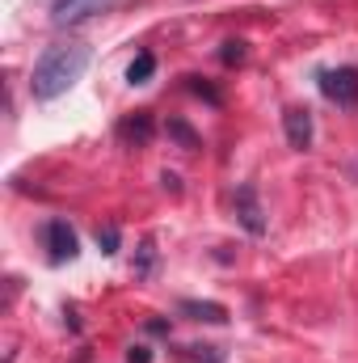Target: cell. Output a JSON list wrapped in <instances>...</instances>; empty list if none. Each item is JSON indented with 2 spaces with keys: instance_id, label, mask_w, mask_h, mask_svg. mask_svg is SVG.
Wrapping results in <instances>:
<instances>
[{
  "instance_id": "cell-1",
  "label": "cell",
  "mask_w": 358,
  "mask_h": 363,
  "mask_svg": "<svg viewBox=\"0 0 358 363\" xmlns=\"http://www.w3.org/2000/svg\"><path fill=\"white\" fill-rule=\"evenodd\" d=\"M85 68H89V47H81V43L47 47L42 60H38L34 72H30V93H34V101H55V97H64V93L85 77Z\"/></svg>"
},
{
  "instance_id": "cell-2",
  "label": "cell",
  "mask_w": 358,
  "mask_h": 363,
  "mask_svg": "<svg viewBox=\"0 0 358 363\" xmlns=\"http://www.w3.org/2000/svg\"><path fill=\"white\" fill-rule=\"evenodd\" d=\"M236 220H241V228H245L249 237H266V211H262V203H258V186H253V182H245V186L236 190Z\"/></svg>"
},
{
  "instance_id": "cell-3",
  "label": "cell",
  "mask_w": 358,
  "mask_h": 363,
  "mask_svg": "<svg viewBox=\"0 0 358 363\" xmlns=\"http://www.w3.org/2000/svg\"><path fill=\"white\" fill-rule=\"evenodd\" d=\"M42 237H47V258H51L55 267H59V262H72V258L81 254V245H76V233L68 228V220H47Z\"/></svg>"
},
{
  "instance_id": "cell-4",
  "label": "cell",
  "mask_w": 358,
  "mask_h": 363,
  "mask_svg": "<svg viewBox=\"0 0 358 363\" xmlns=\"http://www.w3.org/2000/svg\"><path fill=\"white\" fill-rule=\"evenodd\" d=\"M321 93L337 106H354L358 101V72L354 68H329L321 72Z\"/></svg>"
},
{
  "instance_id": "cell-5",
  "label": "cell",
  "mask_w": 358,
  "mask_h": 363,
  "mask_svg": "<svg viewBox=\"0 0 358 363\" xmlns=\"http://www.w3.org/2000/svg\"><path fill=\"white\" fill-rule=\"evenodd\" d=\"M282 131H287V144H291L295 152L312 148V114H308L304 106H291V110L282 114Z\"/></svg>"
},
{
  "instance_id": "cell-6",
  "label": "cell",
  "mask_w": 358,
  "mask_h": 363,
  "mask_svg": "<svg viewBox=\"0 0 358 363\" xmlns=\"http://www.w3.org/2000/svg\"><path fill=\"white\" fill-rule=\"evenodd\" d=\"M152 135H156V123H152V114H148V110H139V114H131V118H122V123H118V140H122V144H131V148H148V144H152Z\"/></svg>"
},
{
  "instance_id": "cell-7",
  "label": "cell",
  "mask_w": 358,
  "mask_h": 363,
  "mask_svg": "<svg viewBox=\"0 0 358 363\" xmlns=\"http://www.w3.org/2000/svg\"><path fill=\"white\" fill-rule=\"evenodd\" d=\"M178 313L190 317V321H211V325H224V321H228V308L215 304V300H181Z\"/></svg>"
},
{
  "instance_id": "cell-8",
  "label": "cell",
  "mask_w": 358,
  "mask_h": 363,
  "mask_svg": "<svg viewBox=\"0 0 358 363\" xmlns=\"http://www.w3.org/2000/svg\"><path fill=\"white\" fill-rule=\"evenodd\" d=\"M152 72H156V55H152V51H139L135 64L127 68V81H131V85H144V81H152Z\"/></svg>"
},
{
  "instance_id": "cell-9",
  "label": "cell",
  "mask_w": 358,
  "mask_h": 363,
  "mask_svg": "<svg viewBox=\"0 0 358 363\" xmlns=\"http://www.w3.org/2000/svg\"><path fill=\"white\" fill-rule=\"evenodd\" d=\"M181 359L185 363H224L219 347H181Z\"/></svg>"
},
{
  "instance_id": "cell-10",
  "label": "cell",
  "mask_w": 358,
  "mask_h": 363,
  "mask_svg": "<svg viewBox=\"0 0 358 363\" xmlns=\"http://www.w3.org/2000/svg\"><path fill=\"white\" fill-rule=\"evenodd\" d=\"M169 135L178 140L181 148H185V152H194V148H198V135H194V131H190V127H185L181 118H169Z\"/></svg>"
},
{
  "instance_id": "cell-11",
  "label": "cell",
  "mask_w": 358,
  "mask_h": 363,
  "mask_svg": "<svg viewBox=\"0 0 358 363\" xmlns=\"http://www.w3.org/2000/svg\"><path fill=\"white\" fill-rule=\"evenodd\" d=\"M219 60H224L228 68H232V64H245V43H241V38H228V43L219 47Z\"/></svg>"
},
{
  "instance_id": "cell-12",
  "label": "cell",
  "mask_w": 358,
  "mask_h": 363,
  "mask_svg": "<svg viewBox=\"0 0 358 363\" xmlns=\"http://www.w3.org/2000/svg\"><path fill=\"white\" fill-rule=\"evenodd\" d=\"M97 245H101V254H118V228L114 224L97 228Z\"/></svg>"
},
{
  "instance_id": "cell-13",
  "label": "cell",
  "mask_w": 358,
  "mask_h": 363,
  "mask_svg": "<svg viewBox=\"0 0 358 363\" xmlns=\"http://www.w3.org/2000/svg\"><path fill=\"white\" fill-rule=\"evenodd\" d=\"M185 81H190V89L198 93V97H207L211 106H219V89H215V85H207V81H198V77H185Z\"/></svg>"
},
{
  "instance_id": "cell-14",
  "label": "cell",
  "mask_w": 358,
  "mask_h": 363,
  "mask_svg": "<svg viewBox=\"0 0 358 363\" xmlns=\"http://www.w3.org/2000/svg\"><path fill=\"white\" fill-rule=\"evenodd\" d=\"M127 363H152V351L148 347H131L127 351Z\"/></svg>"
},
{
  "instance_id": "cell-15",
  "label": "cell",
  "mask_w": 358,
  "mask_h": 363,
  "mask_svg": "<svg viewBox=\"0 0 358 363\" xmlns=\"http://www.w3.org/2000/svg\"><path fill=\"white\" fill-rule=\"evenodd\" d=\"M76 4H81V0H55V17H59V13H68V9H76Z\"/></svg>"
}]
</instances>
